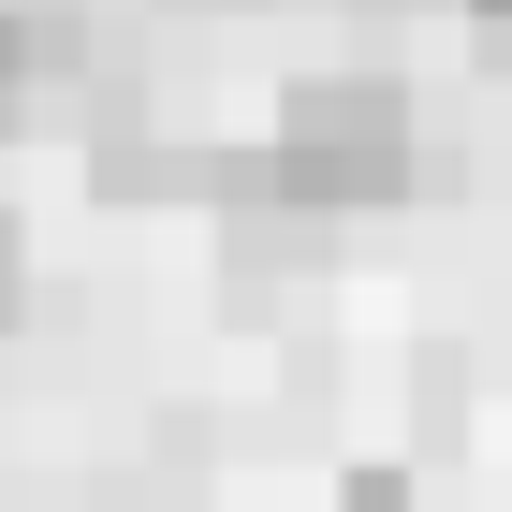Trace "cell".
<instances>
[{"label": "cell", "mask_w": 512, "mask_h": 512, "mask_svg": "<svg viewBox=\"0 0 512 512\" xmlns=\"http://www.w3.org/2000/svg\"><path fill=\"white\" fill-rule=\"evenodd\" d=\"M249 161H264V191H293L308 220H352V205H395L425 176V118H410L395 74H293L278 88V132Z\"/></svg>", "instance_id": "cell-1"}, {"label": "cell", "mask_w": 512, "mask_h": 512, "mask_svg": "<svg viewBox=\"0 0 512 512\" xmlns=\"http://www.w3.org/2000/svg\"><path fill=\"white\" fill-rule=\"evenodd\" d=\"M337 512H410V469H352V483H337Z\"/></svg>", "instance_id": "cell-2"}, {"label": "cell", "mask_w": 512, "mask_h": 512, "mask_svg": "<svg viewBox=\"0 0 512 512\" xmlns=\"http://www.w3.org/2000/svg\"><path fill=\"white\" fill-rule=\"evenodd\" d=\"M30 308V249H15V220H0V322Z\"/></svg>", "instance_id": "cell-3"}, {"label": "cell", "mask_w": 512, "mask_h": 512, "mask_svg": "<svg viewBox=\"0 0 512 512\" xmlns=\"http://www.w3.org/2000/svg\"><path fill=\"white\" fill-rule=\"evenodd\" d=\"M469 15H483V30H498V44H512V0H469Z\"/></svg>", "instance_id": "cell-4"}, {"label": "cell", "mask_w": 512, "mask_h": 512, "mask_svg": "<svg viewBox=\"0 0 512 512\" xmlns=\"http://www.w3.org/2000/svg\"><path fill=\"white\" fill-rule=\"evenodd\" d=\"M205 15H249V0H205Z\"/></svg>", "instance_id": "cell-5"}]
</instances>
